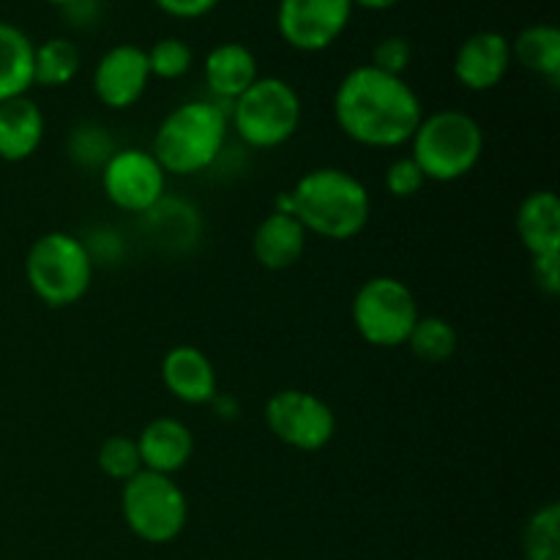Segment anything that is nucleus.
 Returning a JSON list of instances; mask_svg holds the SVG:
<instances>
[{
    "mask_svg": "<svg viewBox=\"0 0 560 560\" xmlns=\"http://www.w3.org/2000/svg\"><path fill=\"white\" fill-rule=\"evenodd\" d=\"M162 381L186 405H211L217 397V370L200 348L178 345L162 361Z\"/></svg>",
    "mask_w": 560,
    "mask_h": 560,
    "instance_id": "nucleus-15",
    "label": "nucleus"
},
{
    "mask_svg": "<svg viewBox=\"0 0 560 560\" xmlns=\"http://www.w3.org/2000/svg\"><path fill=\"white\" fill-rule=\"evenodd\" d=\"M25 279L36 299L52 310L80 304L93 282L91 249L63 230L38 235L27 249Z\"/></svg>",
    "mask_w": 560,
    "mask_h": 560,
    "instance_id": "nucleus-5",
    "label": "nucleus"
},
{
    "mask_svg": "<svg viewBox=\"0 0 560 560\" xmlns=\"http://www.w3.org/2000/svg\"><path fill=\"white\" fill-rule=\"evenodd\" d=\"M206 82L217 98L235 102L260 77L257 58L246 44L224 42L206 55Z\"/></svg>",
    "mask_w": 560,
    "mask_h": 560,
    "instance_id": "nucleus-19",
    "label": "nucleus"
},
{
    "mask_svg": "<svg viewBox=\"0 0 560 560\" xmlns=\"http://www.w3.org/2000/svg\"><path fill=\"white\" fill-rule=\"evenodd\" d=\"M299 126V91L279 77H257L233 102V129L255 151L284 145Z\"/></svg>",
    "mask_w": 560,
    "mask_h": 560,
    "instance_id": "nucleus-6",
    "label": "nucleus"
},
{
    "mask_svg": "<svg viewBox=\"0 0 560 560\" xmlns=\"http://www.w3.org/2000/svg\"><path fill=\"white\" fill-rule=\"evenodd\" d=\"M266 427L277 441L299 452H320L337 435L331 405L312 392L284 388L266 402Z\"/></svg>",
    "mask_w": 560,
    "mask_h": 560,
    "instance_id": "nucleus-9",
    "label": "nucleus"
},
{
    "mask_svg": "<svg viewBox=\"0 0 560 560\" xmlns=\"http://www.w3.org/2000/svg\"><path fill=\"white\" fill-rule=\"evenodd\" d=\"M151 85L148 52L137 44H115L93 69V93L109 109H129Z\"/></svg>",
    "mask_w": 560,
    "mask_h": 560,
    "instance_id": "nucleus-12",
    "label": "nucleus"
},
{
    "mask_svg": "<svg viewBox=\"0 0 560 560\" xmlns=\"http://www.w3.org/2000/svg\"><path fill=\"white\" fill-rule=\"evenodd\" d=\"M410 58H413V47H410L408 38L386 36L375 44V49H372L370 66L386 71V74L402 77V71L410 66Z\"/></svg>",
    "mask_w": 560,
    "mask_h": 560,
    "instance_id": "nucleus-29",
    "label": "nucleus"
},
{
    "mask_svg": "<svg viewBox=\"0 0 560 560\" xmlns=\"http://www.w3.org/2000/svg\"><path fill=\"white\" fill-rule=\"evenodd\" d=\"M120 512L131 534L145 545H170L189 520V503L173 476L140 470L120 492Z\"/></svg>",
    "mask_w": 560,
    "mask_h": 560,
    "instance_id": "nucleus-7",
    "label": "nucleus"
},
{
    "mask_svg": "<svg viewBox=\"0 0 560 560\" xmlns=\"http://www.w3.org/2000/svg\"><path fill=\"white\" fill-rule=\"evenodd\" d=\"M293 217L306 233L326 241H353L370 224L372 200L353 173L339 167L310 170L290 191Z\"/></svg>",
    "mask_w": 560,
    "mask_h": 560,
    "instance_id": "nucleus-2",
    "label": "nucleus"
},
{
    "mask_svg": "<svg viewBox=\"0 0 560 560\" xmlns=\"http://www.w3.org/2000/svg\"><path fill=\"white\" fill-rule=\"evenodd\" d=\"M386 189L388 195L397 197V200H408V197H416L421 189H424L427 178L421 173L419 164L413 162V156H399L388 164L386 170Z\"/></svg>",
    "mask_w": 560,
    "mask_h": 560,
    "instance_id": "nucleus-28",
    "label": "nucleus"
},
{
    "mask_svg": "<svg viewBox=\"0 0 560 560\" xmlns=\"http://www.w3.org/2000/svg\"><path fill=\"white\" fill-rule=\"evenodd\" d=\"M558 255H545V257H534V282L541 293L547 295H558L560 293V266H558Z\"/></svg>",
    "mask_w": 560,
    "mask_h": 560,
    "instance_id": "nucleus-31",
    "label": "nucleus"
},
{
    "mask_svg": "<svg viewBox=\"0 0 560 560\" xmlns=\"http://www.w3.org/2000/svg\"><path fill=\"white\" fill-rule=\"evenodd\" d=\"M191 60H195V55L184 38H159L148 49V69H151V77H159V80H178L191 69Z\"/></svg>",
    "mask_w": 560,
    "mask_h": 560,
    "instance_id": "nucleus-26",
    "label": "nucleus"
},
{
    "mask_svg": "<svg viewBox=\"0 0 560 560\" xmlns=\"http://www.w3.org/2000/svg\"><path fill=\"white\" fill-rule=\"evenodd\" d=\"M44 113L33 98L16 96L0 102V159L3 162H25L42 148Z\"/></svg>",
    "mask_w": 560,
    "mask_h": 560,
    "instance_id": "nucleus-17",
    "label": "nucleus"
},
{
    "mask_svg": "<svg viewBox=\"0 0 560 560\" xmlns=\"http://www.w3.org/2000/svg\"><path fill=\"white\" fill-rule=\"evenodd\" d=\"M164 184L167 173L153 159L151 151L142 148H126L115 151L102 167V189L115 208L126 213H142L164 200Z\"/></svg>",
    "mask_w": 560,
    "mask_h": 560,
    "instance_id": "nucleus-10",
    "label": "nucleus"
},
{
    "mask_svg": "<svg viewBox=\"0 0 560 560\" xmlns=\"http://www.w3.org/2000/svg\"><path fill=\"white\" fill-rule=\"evenodd\" d=\"M512 69V42L498 31H479L459 44L454 55V77L474 93L501 85Z\"/></svg>",
    "mask_w": 560,
    "mask_h": 560,
    "instance_id": "nucleus-13",
    "label": "nucleus"
},
{
    "mask_svg": "<svg viewBox=\"0 0 560 560\" xmlns=\"http://www.w3.org/2000/svg\"><path fill=\"white\" fill-rule=\"evenodd\" d=\"M96 463L107 479L120 481V485H126L129 479H135V476L142 470L140 452H137V441L135 438H124V435L107 438V441L102 443V448H98Z\"/></svg>",
    "mask_w": 560,
    "mask_h": 560,
    "instance_id": "nucleus-25",
    "label": "nucleus"
},
{
    "mask_svg": "<svg viewBox=\"0 0 560 560\" xmlns=\"http://www.w3.org/2000/svg\"><path fill=\"white\" fill-rule=\"evenodd\" d=\"M512 60H517L530 74L545 77L550 85L560 80V31L547 22L523 27L512 42Z\"/></svg>",
    "mask_w": 560,
    "mask_h": 560,
    "instance_id": "nucleus-21",
    "label": "nucleus"
},
{
    "mask_svg": "<svg viewBox=\"0 0 560 560\" xmlns=\"http://www.w3.org/2000/svg\"><path fill=\"white\" fill-rule=\"evenodd\" d=\"M350 315L361 339L375 348L405 345L421 317L413 290L394 277L366 279L355 293Z\"/></svg>",
    "mask_w": 560,
    "mask_h": 560,
    "instance_id": "nucleus-8",
    "label": "nucleus"
},
{
    "mask_svg": "<svg viewBox=\"0 0 560 560\" xmlns=\"http://www.w3.org/2000/svg\"><path fill=\"white\" fill-rule=\"evenodd\" d=\"M135 441L142 470H151V474H178L195 454V435L189 427L178 419H167V416L148 421Z\"/></svg>",
    "mask_w": 560,
    "mask_h": 560,
    "instance_id": "nucleus-14",
    "label": "nucleus"
},
{
    "mask_svg": "<svg viewBox=\"0 0 560 560\" xmlns=\"http://www.w3.org/2000/svg\"><path fill=\"white\" fill-rule=\"evenodd\" d=\"M306 230L293 213H268L255 230L252 238V252L255 260L268 271H288L304 257L306 249Z\"/></svg>",
    "mask_w": 560,
    "mask_h": 560,
    "instance_id": "nucleus-16",
    "label": "nucleus"
},
{
    "mask_svg": "<svg viewBox=\"0 0 560 560\" xmlns=\"http://www.w3.org/2000/svg\"><path fill=\"white\" fill-rule=\"evenodd\" d=\"M36 44L22 27L0 22V102L25 96L33 88Z\"/></svg>",
    "mask_w": 560,
    "mask_h": 560,
    "instance_id": "nucleus-20",
    "label": "nucleus"
},
{
    "mask_svg": "<svg viewBox=\"0 0 560 560\" xmlns=\"http://www.w3.org/2000/svg\"><path fill=\"white\" fill-rule=\"evenodd\" d=\"M413 162L427 180L452 184L476 170L485 153V131L479 120L459 109H438L430 118H421L419 129L410 137Z\"/></svg>",
    "mask_w": 560,
    "mask_h": 560,
    "instance_id": "nucleus-4",
    "label": "nucleus"
},
{
    "mask_svg": "<svg viewBox=\"0 0 560 560\" xmlns=\"http://www.w3.org/2000/svg\"><path fill=\"white\" fill-rule=\"evenodd\" d=\"M405 345L416 359L427 361V364H441L457 353V331L446 317H419Z\"/></svg>",
    "mask_w": 560,
    "mask_h": 560,
    "instance_id": "nucleus-23",
    "label": "nucleus"
},
{
    "mask_svg": "<svg viewBox=\"0 0 560 560\" xmlns=\"http://www.w3.org/2000/svg\"><path fill=\"white\" fill-rule=\"evenodd\" d=\"M424 109L405 77L375 66H355L334 93V120L345 137L364 148H399L419 129Z\"/></svg>",
    "mask_w": 560,
    "mask_h": 560,
    "instance_id": "nucleus-1",
    "label": "nucleus"
},
{
    "mask_svg": "<svg viewBox=\"0 0 560 560\" xmlns=\"http://www.w3.org/2000/svg\"><path fill=\"white\" fill-rule=\"evenodd\" d=\"M350 3L361 5V9L366 11H386V9H394L399 0H350Z\"/></svg>",
    "mask_w": 560,
    "mask_h": 560,
    "instance_id": "nucleus-32",
    "label": "nucleus"
},
{
    "mask_svg": "<svg viewBox=\"0 0 560 560\" xmlns=\"http://www.w3.org/2000/svg\"><path fill=\"white\" fill-rule=\"evenodd\" d=\"M525 560H560V506L550 501L530 514L523 534Z\"/></svg>",
    "mask_w": 560,
    "mask_h": 560,
    "instance_id": "nucleus-24",
    "label": "nucleus"
},
{
    "mask_svg": "<svg viewBox=\"0 0 560 560\" xmlns=\"http://www.w3.org/2000/svg\"><path fill=\"white\" fill-rule=\"evenodd\" d=\"M350 16V0H279L277 27L299 52H323L348 31Z\"/></svg>",
    "mask_w": 560,
    "mask_h": 560,
    "instance_id": "nucleus-11",
    "label": "nucleus"
},
{
    "mask_svg": "<svg viewBox=\"0 0 560 560\" xmlns=\"http://www.w3.org/2000/svg\"><path fill=\"white\" fill-rule=\"evenodd\" d=\"M44 3H52V5H60V9H63V5L77 3V0H44Z\"/></svg>",
    "mask_w": 560,
    "mask_h": 560,
    "instance_id": "nucleus-33",
    "label": "nucleus"
},
{
    "mask_svg": "<svg viewBox=\"0 0 560 560\" xmlns=\"http://www.w3.org/2000/svg\"><path fill=\"white\" fill-rule=\"evenodd\" d=\"M153 3L175 20H200V16L211 14L222 0H153Z\"/></svg>",
    "mask_w": 560,
    "mask_h": 560,
    "instance_id": "nucleus-30",
    "label": "nucleus"
},
{
    "mask_svg": "<svg viewBox=\"0 0 560 560\" xmlns=\"http://www.w3.org/2000/svg\"><path fill=\"white\" fill-rule=\"evenodd\" d=\"M517 235L530 257L560 252V200L556 191H530L517 208Z\"/></svg>",
    "mask_w": 560,
    "mask_h": 560,
    "instance_id": "nucleus-18",
    "label": "nucleus"
},
{
    "mask_svg": "<svg viewBox=\"0 0 560 560\" xmlns=\"http://www.w3.org/2000/svg\"><path fill=\"white\" fill-rule=\"evenodd\" d=\"M228 140V113L217 102L178 104L153 135V159L170 175H197L211 167Z\"/></svg>",
    "mask_w": 560,
    "mask_h": 560,
    "instance_id": "nucleus-3",
    "label": "nucleus"
},
{
    "mask_svg": "<svg viewBox=\"0 0 560 560\" xmlns=\"http://www.w3.org/2000/svg\"><path fill=\"white\" fill-rule=\"evenodd\" d=\"M82 55L71 38L52 36L42 42L33 55V85L63 88L80 74Z\"/></svg>",
    "mask_w": 560,
    "mask_h": 560,
    "instance_id": "nucleus-22",
    "label": "nucleus"
},
{
    "mask_svg": "<svg viewBox=\"0 0 560 560\" xmlns=\"http://www.w3.org/2000/svg\"><path fill=\"white\" fill-rule=\"evenodd\" d=\"M113 153V140L98 126H80L69 140V156L80 167H104Z\"/></svg>",
    "mask_w": 560,
    "mask_h": 560,
    "instance_id": "nucleus-27",
    "label": "nucleus"
}]
</instances>
